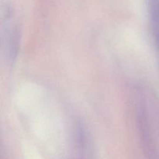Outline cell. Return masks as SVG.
I'll return each instance as SVG.
<instances>
[{
  "label": "cell",
  "instance_id": "1",
  "mask_svg": "<svg viewBox=\"0 0 159 159\" xmlns=\"http://www.w3.org/2000/svg\"><path fill=\"white\" fill-rule=\"evenodd\" d=\"M152 34L159 52V0H146Z\"/></svg>",
  "mask_w": 159,
  "mask_h": 159
}]
</instances>
